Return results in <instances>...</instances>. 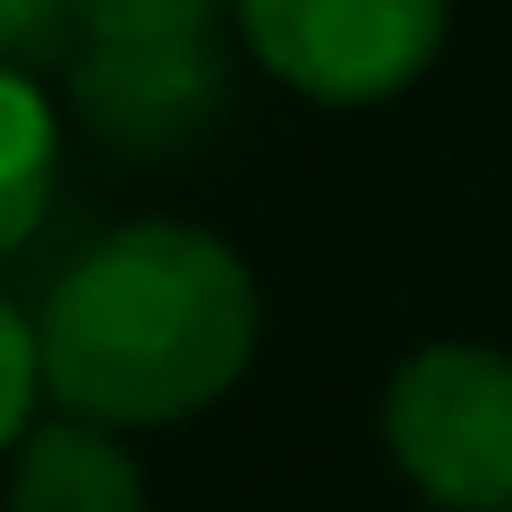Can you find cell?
<instances>
[{
    "label": "cell",
    "mask_w": 512,
    "mask_h": 512,
    "mask_svg": "<svg viewBox=\"0 0 512 512\" xmlns=\"http://www.w3.org/2000/svg\"><path fill=\"white\" fill-rule=\"evenodd\" d=\"M35 325L60 410L103 427H171L248 376L256 274L214 231L128 222L43 291Z\"/></svg>",
    "instance_id": "cell-1"
},
{
    "label": "cell",
    "mask_w": 512,
    "mask_h": 512,
    "mask_svg": "<svg viewBox=\"0 0 512 512\" xmlns=\"http://www.w3.org/2000/svg\"><path fill=\"white\" fill-rule=\"evenodd\" d=\"M384 453L444 512H512V359L436 342L384 384Z\"/></svg>",
    "instance_id": "cell-2"
},
{
    "label": "cell",
    "mask_w": 512,
    "mask_h": 512,
    "mask_svg": "<svg viewBox=\"0 0 512 512\" xmlns=\"http://www.w3.org/2000/svg\"><path fill=\"white\" fill-rule=\"evenodd\" d=\"M453 0H231L239 35L316 103H384L436 60Z\"/></svg>",
    "instance_id": "cell-3"
},
{
    "label": "cell",
    "mask_w": 512,
    "mask_h": 512,
    "mask_svg": "<svg viewBox=\"0 0 512 512\" xmlns=\"http://www.w3.org/2000/svg\"><path fill=\"white\" fill-rule=\"evenodd\" d=\"M9 512H146V470L103 419H43L9 461Z\"/></svg>",
    "instance_id": "cell-4"
},
{
    "label": "cell",
    "mask_w": 512,
    "mask_h": 512,
    "mask_svg": "<svg viewBox=\"0 0 512 512\" xmlns=\"http://www.w3.org/2000/svg\"><path fill=\"white\" fill-rule=\"evenodd\" d=\"M77 94L111 137L163 146L214 103V43L197 52H86L77 60Z\"/></svg>",
    "instance_id": "cell-5"
},
{
    "label": "cell",
    "mask_w": 512,
    "mask_h": 512,
    "mask_svg": "<svg viewBox=\"0 0 512 512\" xmlns=\"http://www.w3.org/2000/svg\"><path fill=\"white\" fill-rule=\"evenodd\" d=\"M0 120H9V188H0V239L26 248L52 205V154H60V120H52V94L26 60L0 69Z\"/></svg>",
    "instance_id": "cell-6"
},
{
    "label": "cell",
    "mask_w": 512,
    "mask_h": 512,
    "mask_svg": "<svg viewBox=\"0 0 512 512\" xmlns=\"http://www.w3.org/2000/svg\"><path fill=\"white\" fill-rule=\"evenodd\" d=\"M222 0H69L86 52H197L214 43Z\"/></svg>",
    "instance_id": "cell-7"
},
{
    "label": "cell",
    "mask_w": 512,
    "mask_h": 512,
    "mask_svg": "<svg viewBox=\"0 0 512 512\" xmlns=\"http://www.w3.org/2000/svg\"><path fill=\"white\" fill-rule=\"evenodd\" d=\"M0 359H9V393H0V436L9 444H26L35 436V410L52 402V359H43V325H35V308H9L0 316Z\"/></svg>",
    "instance_id": "cell-8"
},
{
    "label": "cell",
    "mask_w": 512,
    "mask_h": 512,
    "mask_svg": "<svg viewBox=\"0 0 512 512\" xmlns=\"http://www.w3.org/2000/svg\"><path fill=\"white\" fill-rule=\"evenodd\" d=\"M77 35L69 26V0H0V43H9V60H52V43Z\"/></svg>",
    "instance_id": "cell-9"
}]
</instances>
